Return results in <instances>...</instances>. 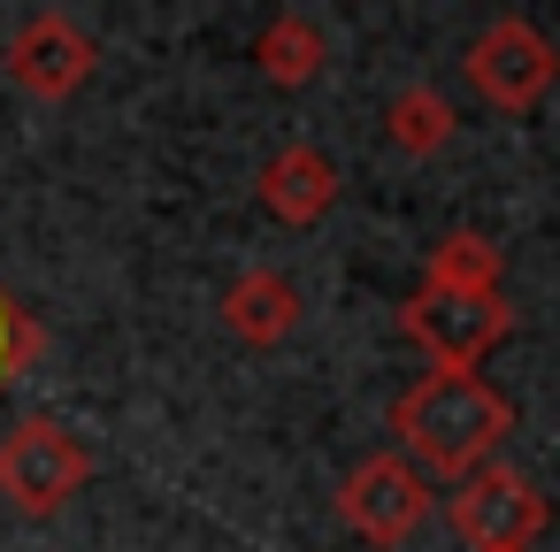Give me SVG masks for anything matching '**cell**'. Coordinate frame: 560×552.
<instances>
[{"label": "cell", "instance_id": "cell-1", "mask_svg": "<svg viewBox=\"0 0 560 552\" xmlns=\"http://www.w3.org/2000/svg\"><path fill=\"white\" fill-rule=\"evenodd\" d=\"M392 430H399V460H415L422 475H476L506 430H514V399L476 376V368H430L422 384L399 391L392 407Z\"/></svg>", "mask_w": 560, "mask_h": 552}, {"label": "cell", "instance_id": "cell-2", "mask_svg": "<svg viewBox=\"0 0 560 552\" xmlns=\"http://www.w3.org/2000/svg\"><path fill=\"white\" fill-rule=\"evenodd\" d=\"M85 483H93V453H85V437L62 430L55 414H24L9 437H0V498H9L16 514L47 521V514H62Z\"/></svg>", "mask_w": 560, "mask_h": 552}, {"label": "cell", "instance_id": "cell-3", "mask_svg": "<svg viewBox=\"0 0 560 552\" xmlns=\"http://www.w3.org/2000/svg\"><path fill=\"white\" fill-rule=\"evenodd\" d=\"M545 521H552V498L506 460H483L476 475L453 483V537L468 552H537Z\"/></svg>", "mask_w": 560, "mask_h": 552}, {"label": "cell", "instance_id": "cell-4", "mask_svg": "<svg viewBox=\"0 0 560 552\" xmlns=\"http://www.w3.org/2000/svg\"><path fill=\"white\" fill-rule=\"evenodd\" d=\"M460 70H468V85H476L499 116H529V108L552 93V78H560V47H552L529 16H491V24L468 39Z\"/></svg>", "mask_w": 560, "mask_h": 552}, {"label": "cell", "instance_id": "cell-5", "mask_svg": "<svg viewBox=\"0 0 560 552\" xmlns=\"http://www.w3.org/2000/svg\"><path fill=\"white\" fill-rule=\"evenodd\" d=\"M430 506H438V483L415 468V460H399V453H369V460H353L346 468V483H338V521L361 537V544H407L422 521H430Z\"/></svg>", "mask_w": 560, "mask_h": 552}, {"label": "cell", "instance_id": "cell-6", "mask_svg": "<svg viewBox=\"0 0 560 552\" xmlns=\"http://www.w3.org/2000/svg\"><path fill=\"white\" fill-rule=\"evenodd\" d=\"M399 330L430 353V368H476L514 330V307L499 292H415L399 307Z\"/></svg>", "mask_w": 560, "mask_h": 552}, {"label": "cell", "instance_id": "cell-7", "mask_svg": "<svg viewBox=\"0 0 560 552\" xmlns=\"http://www.w3.org/2000/svg\"><path fill=\"white\" fill-rule=\"evenodd\" d=\"M9 78L32 93V101H70L93 70H101V47H93V32L78 24V16H62V9H39V16H24L16 24V39H9Z\"/></svg>", "mask_w": 560, "mask_h": 552}, {"label": "cell", "instance_id": "cell-8", "mask_svg": "<svg viewBox=\"0 0 560 552\" xmlns=\"http://www.w3.org/2000/svg\"><path fill=\"white\" fill-rule=\"evenodd\" d=\"M254 200H261L277 223L307 231V223H323V215L338 208V162H330L323 146H277V154L261 162V177H254Z\"/></svg>", "mask_w": 560, "mask_h": 552}, {"label": "cell", "instance_id": "cell-9", "mask_svg": "<svg viewBox=\"0 0 560 552\" xmlns=\"http://www.w3.org/2000/svg\"><path fill=\"white\" fill-rule=\"evenodd\" d=\"M223 330L246 345V353H269V345H284L292 330H300V315H307V300H300V284L284 277V269H246V277H231V292H223Z\"/></svg>", "mask_w": 560, "mask_h": 552}, {"label": "cell", "instance_id": "cell-10", "mask_svg": "<svg viewBox=\"0 0 560 552\" xmlns=\"http://www.w3.org/2000/svg\"><path fill=\"white\" fill-rule=\"evenodd\" d=\"M323 62H330V32H323L307 9L269 16V32L254 39V70H261L269 85H284V93L315 85V78H323Z\"/></svg>", "mask_w": 560, "mask_h": 552}, {"label": "cell", "instance_id": "cell-11", "mask_svg": "<svg viewBox=\"0 0 560 552\" xmlns=\"http://www.w3.org/2000/svg\"><path fill=\"white\" fill-rule=\"evenodd\" d=\"M453 101L438 93V85H399L392 93V108H384V139H392V154H407V162H430L438 146H453Z\"/></svg>", "mask_w": 560, "mask_h": 552}, {"label": "cell", "instance_id": "cell-12", "mask_svg": "<svg viewBox=\"0 0 560 552\" xmlns=\"http://www.w3.org/2000/svg\"><path fill=\"white\" fill-rule=\"evenodd\" d=\"M499 246L483 231H445L430 246V269H422V292H499Z\"/></svg>", "mask_w": 560, "mask_h": 552}, {"label": "cell", "instance_id": "cell-13", "mask_svg": "<svg viewBox=\"0 0 560 552\" xmlns=\"http://www.w3.org/2000/svg\"><path fill=\"white\" fill-rule=\"evenodd\" d=\"M32 353H39V330H32V322H24L9 300H0V376H9V368H24Z\"/></svg>", "mask_w": 560, "mask_h": 552}]
</instances>
